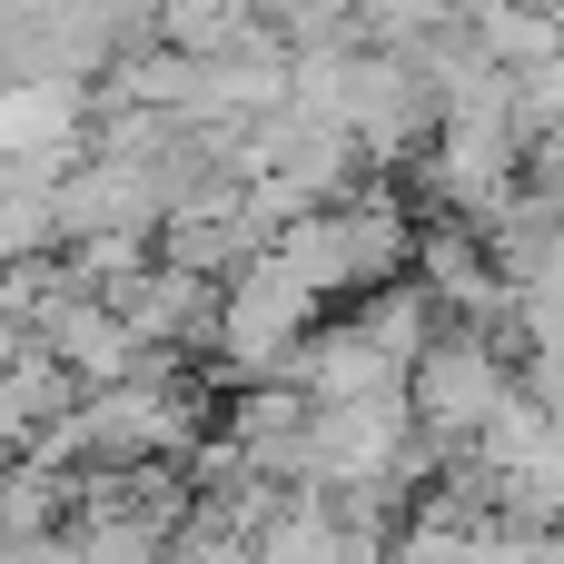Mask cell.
Instances as JSON below:
<instances>
[{"label": "cell", "mask_w": 564, "mask_h": 564, "mask_svg": "<svg viewBox=\"0 0 564 564\" xmlns=\"http://www.w3.org/2000/svg\"><path fill=\"white\" fill-rule=\"evenodd\" d=\"M516 387H525L516 347H506V337H486V327H466V317H446V327H436V347H426V357H416V377H406L416 426H426V436H446V446H476V436H486V416H496Z\"/></svg>", "instance_id": "2"}, {"label": "cell", "mask_w": 564, "mask_h": 564, "mask_svg": "<svg viewBox=\"0 0 564 564\" xmlns=\"http://www.w3.org/2000/svg\"><path fill=\"white\" fill-rule=\"evenodd\" d=\"M466 0H357V20L367 30H387V40H416V30H436V20H456Z\"/></svg>", "instance_id": "9"}, {"label": "cell", "mask_w": 564, "mask_h": 564, "mask_svg": "<svg viewBox=\"0 0 564 564\" xmlns=\"http://www.w3.org/2000/svg\"><path fill=\"white\" fill-rule=\"evenodd\" d=\"M436 119H446V89L416 69V50H397V40L357 50V69H347V129L367 139L377 169L426 159V149H436Z\"/></svg>", "instance_id": "3"}, {"label": "cell", "mask_w": 564, "mask_h": 564, "mask_svg": "<svg viewBox=\"0 0 564 564\" xmlns=\"http://www.w3.org/2000/svg\"><path fill=\"white\" fill-rule=\"evenodd\" d=\"M89 387H79V367L50 347V327H10V377H0V436L10 446H30L50 416H69Z\"/></svg>", "instance_id": "5"}, {"label": "cell", "mask_w": 564, "mask_h": 564, "mask_svg": "<svg viewBox=\"0 0 564 564\" xmlns=\"http://www.w3.org/2000/svg\"><path fill=\"white\" fill-rule=\"evenodd\" d=\"M0 564H89V545H79V525H59V535H10Z\"/></svg>", "instance_id": "10"}, {"label": "cell", "mask_w": 564, "mask_h": 564, "mask_svg": "<svg viewBox=\"0 0 564 564\" xmlns=\"http://www.w3.org/2000/svg\"><path fill=\"white\" fill-rule=\"evenodd\" d=\"M288 377H297L317 406H347V397H397L416 367H406V347H397V337L357 307V317H327V327L288 357Z\"/></svg>", "instance_id": "4"}, {"label": "cell", "mask_w": 564, "mask_h": 564, "mask_svg": "<svg viewBox=\"0 0 564 564\" xmlns=\"http://www.w3.org/2000/svg\"><path fill=\"white\" fill-rule=\"evenodd\" d=\"M516 129H525V159H535V169L564 159V59L516 69Z\"/></svg>", "instance_id": "8"}, {"label": "cell", "mask_w": 564, "mask_h": 564, "mask_svg": "<svg viewBox=\"0 0 564 564\" xmlns=\"http://www.w3.org/2000/svg\"><path fill=\"white\" fill-rule=\"evenodd\" d=\"M50 347L79 367V387H119V377H139V367H149V337H139L109 297H69V307L50 317Z\"/></svg>", "instance_id": "6"}, {"label": "cell", "mask_w": 564, "mask_h": 564, "mask_svg": "<svg viewBox=\"0 0 564 564\" xmlns=\"http://www.w3.org/2000/svg\"><path fill=\"white\" fill-rule=\"evenodd\" d=\"M317 327H327V297L288 268V248H258V258L228 278V327H218V357H208L218 397L288 377V357H297Z\"/></svg>", "instance_id": "1"}, {"label": "cell", "mask_w": 564, "mask_h": 564, "mask_svg": "<svg viewBox=\"0 0 564 564\" xmlns=\"http://www.w3.org/2000/svg\"><path fill=\"white\" fill-rule=\"evenodd\" d=\"M476 10V30H486V59L496 69H545L564 59V20L555 10H525V0H466Z\"/></svg>", "instance_id": "7"}, {"label": "cell", "mask_w": 564, "mask_h": 564, "mask_svg": "<svg viewBox=\"0 0 564 564\" xmlns=\"http://www.w3.org/2000/svg\"><path fill=\"white\" fill-rule=\"evenodd\" d=\"M535 188H545V208L564 218V159H555V169H535Z\"/></svg>", "instance_id": "11"}]
</instances>
